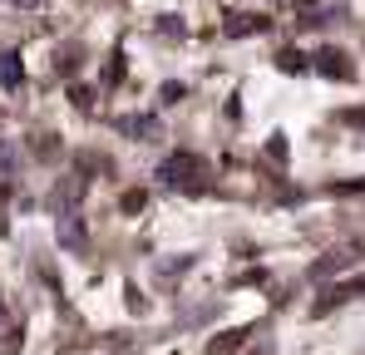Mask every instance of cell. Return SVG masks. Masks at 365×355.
<instances>
[{
  "label": "cell",
  "mask_w": 365,
  "mask_h": 355,
  "mask_svg": "<svg viewBox=\"0 0 365 355\" xmlns=\"http://www.w3.org/2000/svg\"><path fill=\"white\" fill-rule=\"evenodd\" d=\"M123 79V55H109V69H104V84H119Z\"/></svg>",
  "instance_id": "cell-9"
},
{
  "label": "cell",
  "mask_w": 365,
  "mask_h": 355,
  "mask_svg": "<svg viewBox=\"0 0 365 355\" xmlns=\"http://www.w3.org/2000/svg\"><path fill=\"white\" fill-rule=\"evenodd\" d=\"M316 69H321L326 79H341V84H351V79H356V64L341 55V50H321V55H316Z\"/></svg>",
  "instance_id": "cell-2"
},
{
  "label": "cell",
  "mask_w": 365,
  "mask_h": 355,
  "mask_svg": "<svg viewBox=\"0 0 365 355\" xmlns=\"http://www.w3.org/2000/svg\"><path fill=\"white\" fill-rule=\"evenodd\" d=\"M163 178H168L173 187H178V182L182 187H197V182L207 178V163H202L197 153H173V158L163 163Z\"/></svg>",
  "instance_id": "cell-1"
},
{
  "label": "cell",
  "mask_w": 365,
  "mask_h": 355,
  "mask_svg": "<svg viewBox=\"0 0 365 355\" xmlns=\"http://www.w3.org/2000/svg\"><path fill=\"white\" fill-rule=\"evenodd\" d=\"M20 79H25L20 59H15V55H0V84H5V89H20Z\"/></svg>",
  "instance_id": "cell-6"
},
{
  "label": "cell",
  "mask_w": 365,
  "mask_h": 355,
  "mask_svg": "<svg viewBox=\"0 0 365 355\" xmlns=\"http://www.w3.org/2000/svg\"><path fill=\"white\" fill-rule=\"evenodd\" d=\"M277 69H287V74H302V69H306V55H302V50H282V55H277Z\"/></svg>",
  "instance_id": "cell-7"
},
{
  "label": "cell",
  "mask_w": 365,
  "mask_h": 355,
  "mask_svg": "<svg viewBox=\"0 0 365 355\" xmlns=\"http://www.w3.org/2000/svg\"><path fill=\"white\" fill-rule=\"evenodd\" d=\"M143 202H148V192H143V187H128V192L119 197L123 212H143Z\"/></svg>",
  "instance_id": "cell-8"
},
{
  "label": "cell",
  "mask_w": 365,
  "mask_h": 355,
  "mask_svg": "<svg viewBox=\"0 0 365 355\" xmlns=\"http://www.w3.org/2000/svg\"><path fill=\"white\" fill-rule=\"evenodd\" d=\"M252 30L262 35V30H267V15H232V20H227V35H252Z\"/></svg>",
  "instance_id": "cell-4"
},
{
  "label": "cell",
  "mask_w": 365,
  "mask_h": 355,
  "mask_svg": "<svg viewBox=\"0 0 365 355\" xmlns=\"http://www.w3.org/2000/svg\"><path fill=\"white\" fill-rule=\"evenodd\" d=\"M361 292H365V277H356V282H341V287H326V296L316 301V311H331V306H341V301H356Z\"/></svg>",
  "instance_id": "cell-3"
},
{
  "label": "cell",
  "mask_w": 365,
  "mask_h": 355,
  "mask_svg": "<svg viewBox=\"0 0 365 355\" xmlns=\"http://www.w3.org/2000/svg\"><path fill=\"white\" fill-rule=\"evenodd\" d=\"M20 5H35V0H20Z\"/></svg>",
  "instance_id": "cell-10"
},
{
  "label": "cell",
  "mask_w": 365,
  "mask_h": 355,
  "mask_svg": "<svg viewBox=\"0 0 365 355\" xmlns=\"http://www.w3.org/2000/svg\"><path fill=\"white\" fill-rule=\"evenodd\" d=\"M247 341V331H222L217 341H207V355H232Z\"/></svg>",
  "instance_id": "cell-5"
}]
</instances>
